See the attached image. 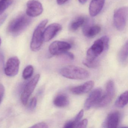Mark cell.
Masks as SVG:
<instances>
[{
    "mask_svg": "<svg viewBox=\"0 0 128 128\" xmlns=\"http://www.w3.org/2000/svg\"><path fill=\"white\" fill-rule=\"evenodd\" d=\"M32 19L25 14H22L12 21L7 28L8 32L13 36H18L30 24Z\"/></svg>",
    "mask_w": 128,
    "mask_h": 128,
    "instance_id": "obj_1",
    "label": "cell"
},
{
    "mask_svg": "<svg viewBox=\"0 0 128 128\" xmlns=\"http://www.w3.org/2000/svg\"><path fill=\"white\" fill-rule=\"evenodd\" d=\"M108 43L109 38L106 36H102L96 40L88 50L86 60L90 61L97 59L104 50L108 49Z\"/></svg>",
    "mask_w": 128,
    "mask_h": 128,
    "instance_id": "obj_2",
    "label": "cell"
},
{
    "mask_svg": "<svg viewBox=\"0 0 128 128\" xmlns=\"http://www.w3.org/2000/svg\"><path fill=\"white\" fill-rule=\"evenodd\" d=\"M60 74L66 78L75 80H80L87 78L89 73L86 70L75 66H69L62 68Z\"/></svg>",
    "mask_w": 128,
    "mask_h": 128,
    "instance_id": "obj_3",
    "label": "cell"
},
{
    "mask_svg": "<svg viewBox=\"0 0 128 128\" xmlns=\"http://www.w3.org/2000/svg\"><path fill=\"white\" fill-rule=\"evenodd\" d=\"M48 22V19L43 20L40 22L34 30L30 44V49L32 51H37L42 47L44 41L43 33L45 27Z\"/></svg>",
    "mask_w": 128,
    "mask_h": 128,
    "instance_id": "obj_4",
    "label": "cell"
},
{
    "mask_svg": "<svg viewBox=\"0 0 128 128\" xmlns=\"http://www.w3.org/2000/svg\"><path fill=\"white\" fill-rule=\"evenodd\" d=\"M128 9L126 6L120 7L114 13V22L118 30H123L126 27L128 18Z\"/></svg>",
    "mask_w": 128,
    "mask_h": 128,
    "instance_id": "obj_5",
    "label": "cell"
},
{
    "mask_svg": "<svg viewBox=\"0 0 128 128\" xmlns=\"http://www.w3.org/2000/svg\"><path fill=\"white\" fill-rule=\"evenodd\" d=\"M114 83L112 80L108 82L106 87V90L103 96H102L99 101L96 104L100 108L105 107L112 102L115 95Z\"/></svg>",
    "mask_w": 128,
    "mask_h": 128,
    "instance_id": "obj_6",
    "label": "cell"
},
{
    "mask_svg": "<svg viewBox=\"0 0 128 128\" xmlns=\"http://www.w3.org/2000/svg\"><path fill=\"white\" fill-rule=\"evenodd\" d=\"M40 78L39 74L36 75L26 84L21 95V101L24 105H26L36 88Z\"/></svg>",
    "mask_w": 128,
    "mask_h": 128,
    "instance_id": "obj_7",
    "label": "cell"
},
{
    "mask_svg": "<svg viewBox=\"0 0 128 128\" xmlns=\"http://www.w3.org/2000/svg\"><path fill=\"white\" fill-rule=\"evenodd\" d=\"M72 48L68 42L63 41H56L53 42L49 46L48 50L52 55L64 54Z\"/></svg>",
    "mask_w": 128,
    "mask_h": 128,
    "instance_id": "obj_8",
    "label": "cell"
},
{
    "mask_svg": "<svg viewBox=\"0 0 128 128\" xmlns=\"http://www.w3.org/2000/svg\"><path fill=\"white\" fill-rule=\"evenodd\" d=\"M20 61L16 56L10 58L7 60L4 68L5 74L7 76L12 77L16 76L19 71Z\"/></svg>",
    "mask_w": 128,
    "mask_h": 128,
    "instance_id": "obj_9",
    "label": "cell"
},
{
    "mask_svg": "<svg viewBox=\"0 0 128 128\" xmlns=\"http://www.w3.org/2000/svg\"><path fill=\"white\" fill-rule=\"evenodd\" d=\"M26 14L30 17H36L40 15L43 12L42 5L37 0H30L27 3Z\"/></svg>",
    "mask_w": 128,
    "mask_h": 128,
    "instance_id": "obj_10",
    "label": "cell"
},
{
    "mask_svg": "<svg viewBox=\"0 0 128 128\" xmlns=\"http://www.w3.org/2000/svg\"><path fill=\"white\" fill-rule=\"evenodd\" d=\"M102 89L97 88L90 93L84 103V107L86 110L90 109L98 103L102 96Z\"/></svg>",
    "mask_w": 128,
    "mask_h": 128,
    "instance_id": "obj_11",
    "label": "cell"
},
{
    "mask_svg": "<svg viewBox=\"0 0 128 128\" xmlns=\"http://www.w3.org/2000/svg\"><path fill=\"white\" fill-rule=\"evenodd\" d=\"M83 26V33L88 38H92L96 36L101 31L100 27L98 25H92V21L90 20H86Z\"/></svg>",
    "mask_w": 128,
    "mask_h": 128,
    "instance_id": "obj_12",
    "label": "cell"
},
{
    "mask_svg": "<svg viewBox=\"0 0 128 128\" xmlns=\"http://www.w3.org/2000/svg\"><path fill=\"white\" fill-rule=\"evenodd\" d=\"M62 29V26L60 24L54 23L50 24L44 30V41L48 42L51 40Z\"/></svg>",
    "mask_w": 128,
    "mask_h": 128,
    "instance_id": "obj_13",
    "label": "cell"
},
{
    "mask_svg": "<svg viewBox=\"0 0 128 128\" xmlns=\"http://www.w3.org/2000/svg\"><path fill=\"white\" fill-rule=\"evenodd\" d=\"M105 0H92L89 6V12L92 17L98 14L103 8Z\"/></svg>",
    "mask_w": 128,
    "mask_h": 128,
    "instance_id": "obj_14",
    "label": "cell"
},
{
    "mask_svg": "<svg viewBox=\"0 0 128 128\" xmlns=\"http://www.w3.org/2000/svg\"><path fill=\"white\" fill-rule=\"evenodd\" d=\"M94 83L93 81H89L80 86L74 87L70 89L73 94L76 95L84 94L90 91L93 87Z\"/></svg>",
    "mask_w": 128,
    "mask_h": 128,
    "instance_id": "obj_15",
    "label": "cell"
},
{
    "mask_svg": "<svg viewBox=\"0 0 128 128\" xmlns=\"http://www.w3.org/2000/svg\"><path fill=\"white\" fill-rule=\"evenodd\" d=\"M120 120V114L117 112L109 114L104 122V127L108 128H115L117 127Z\"/></svg>",
    "mask_w": 128,
    "mask_h": 128,
    "instance_id": "obj_16",
    "label": "cell"
},
{
    "mask_svg": "<svg viewBox=\"0 0 128 128\" xmlns=\"http://www.w3.org/2000/svg\"><path fill=\"white\" fill-rule=\"evenodd\" d=\"M55 106L60 108L66 107L69 104L68 97L64 95L60 94L56 96L54 101Z\"/></svg>",
    "mask_w": 128,
    "mask_h": 128,
    "instance_id": "obj_17",
    "label": "cell"
},
{
    "mask_svg": "<svg viewBox=\"0 0 128 128\" xmlns=\"http://www.w3.org/2000/svg\"><path fill=\"white\" fill-rule=\"evenodd\" d=\"M86 20V18L84 17H78L72 22L70 25V29L72 31L77 30L79 28L83 26Z\"/></svg>",
    "mask_w": 128,
    "mask_h": 128,
    "instance_id": "obj_18",
    "label": "cell"
},
{
    "mask_svg": "<svg viewBox=\"0 0 128 128\" xmlns=\"http://www.w3.org/2000/svg\"><path fill=\"white\" fill-rule=\"evenodd\" d=\"M128 103V91H125L118 98L115 103V106L118 108L124 107Z\"/></svg>",
    "mask_w": 128,
    "mask_h": 128,
    "instance_id": "obj_19",
    "label": "cell"
},
{
    "mask_svg": "<svg viewBox=\"0 0 128 128\" xmlns=\"http://www.w3.org/2000/svg\"><path fill=\"white\" fill-rule=\"evenodd\" d=\"M128 42H126L122 47L119 53V60L122 64L125 63L127 61L128 59Z\"/></svg>",
    "mask_w": 128,
    "mask_h": 128,
    "instance_id": "obj_20",
    "label": "cell"
},
{
    "mask_svg": "<svg viewBox=\"0 0 128 128\" xmlns=\"http://www.w3.org/2000/svg\"><path fill=\"white\" fill-rule=\"evenodd\" d=\"M34 69L31 65L27 66L23 71L22 77L24 79H28L32 77L34 73Z\"/></svg>",
    "mask_w": 128,
    "mask_h": 128,
    "instance_id": "obj_21",
    "label": "cell"
},
{
    "mask_svg": "<svg viewBox=\"0 0 128 128\" xmlns=\"http://www.w3.org/2000/svg\"><path fill=\"white\" fill-rule=\"evenodd\" d=\"M14 0H1L0 1V15L8 8L13 3Z\"/></svg>",
    "mask_w": 128,
    "mask_h": 128,
    "instance_id": "obj_22",
    "label": "cell"
},
{
    "mask_svg": "<svg viewBox=\"0 0 128 128\" xmlns=\"http://www.w3.org/2000/svg\"><path fill=\"white\" fill-rule=\"evenodd\" d=\"M83 64L90 68H96L98 66L99 64V61L97 59L93 60H85L83 61Z\"/></svg>",
    "mask_w": 128,
    "mask_h": 128,
    "instance_id": "obj_23",
    "label": "cell"
},
{
    "mask_svg": "<svg viewBox=\"0 0 128 128\" xmlns=\"http://www.w3.org/2000/svg\"><path fill=\"white\" fill-rule=\"evenodd\" d=\"M37 102V98L35 96L31 99L29 106V108L30 110H33L36 108Z\"/></svg>",
    "mask_w": 128,
    "mask_h": 128,
    "instance_id": "obj_24",
    "label": "cell"
},
{
    "mask_svg": "<svg viewBox=\"0 0 128 128\" xmlns=\"http://www.w3.org/2000/svg\"><path fill=\"white\" fill-rule=\"evenodd\" d=\"M88 124V120L85 119L81 121H79L76 126V128H86Z\"/></svg>",
    "mask_w": 128,
    "mask_h": 128,
    "instance_id": "obj_25",
    "label": "cell"
},
{
    "mask_svg": "<svg viewBox=\"0 0 128 128\" xmlns=\"http://www.w3.org/2000/svg\"><path fill=\"white\" fill-rule=\"evenodd\" d=\"M84 110H81L79 112V113L78 114L76 115V116L75 117L74 120H72L74 121V122L76 124V125L80 121L81 119L82 118L83 116H84Z\"/></svg>",
    "mask_w": 128,
    "mask_h": 128,
    "instance_id": "obj_26",
    "label": "cell"
},
{
    "mask_svg": "<svg viewBox=\"0 0 128 128\" xmlns=\"http://www.w3.org/2000/svg\"><path fill=\"white\" fill-rule=\"evenodd\" d=\"M48 127V126L47 124L42 122L38 123L36 124H34V125H33L30 127V128H47Z\"/></svg>",
    "mask_w": 128,
    "mask_h": 128,
    "instance_id": "obj_27",
    "label": "cell"
},
{
    "mask_svg": "<svg viewBox=\"0 0 128 128\" xmlns=\"http://www.w3.org/2000/svg\"><path fill=\"white\" fill-rule=\"evenodd\" d=\"M4 56L2 52H0V72H2L4 67Z\"/></svg>",
    "mask_w": 128,
    "mask_h": 128,
    "instance_id": "obj_28",
    "label": "cell"
},
{
    "mask_svg": "<svg viewBox=\"0 0 128 128\" xmlns=\"http://www.w3.org/2000/svg\"><path fill=\"white\" fill-rule=\"evenodd\" d=\"M5 91V89L4 86L2 84H0V104L2 100Z\"/></svg>",
    "mask_w": 128,
    "mask_h": 128,
    "instance_id": "obj_29",
    "label": "cell"
},
{
    "mask_svg": "<svg viewBox=\"0 0 128 128\" xmlns=\"http://www.w3.org/2000/svg\"><path fill=\"white\" fill-rule=\"evenodd\" d=\"M76 124L74 122L73 120L68 121L64 125V128H72L76 127Z\"/></svg>",
    "mask_w": 128,
    "mask_h": 128,
    "instance_id": "obj_30",
    "label": "cell"
},
{
    "mask_svg": "<svg viewBox=\"0 0 128 128\" xmlns=\"http://www.w3.org/2000/svg\"><path fill=\"white\" fill-rule=\"evenodd\" d=\"M7 15L4 14L3 15L0 17V26L4 23L6 19L7 18Z\"/></svg>",
    "mask_w": 128,
    "mask_h": 128,
    "instance_id": "obj_31",
    "label": "cell"
},
{
    "mask_svg": "<svg viewBox=\"0 0 128 128\" xmlns=\"http://www.w3.org/2000/svg\"><path fill=\"white\" fill-rule=\"evenodd\" d=\"M66 54V55L68 57L70 58L71 60H73L74 58V55H73V54H72V53H70V52H66L65 54Z\"/></svg>",
    "mask_w": 128,
    "mask_h": 128,
    "instance_id": "obj_32",
    "label": "cell"
},
{
    "mask_svg": "<svg viewBox=\"0 0 128 128\" xmlns=\"http://www.w3.org/2000/svg\"><path fill=\"white\" fill-rule=\"evenodd\" d=\"M68 0H57V2L59 5H62L66 3Z\"/></svg>",
    "mask_w": 128,
    "mask_h": 128,
    "instance_id": "obj_33",
    "label": "cell"
},
{
    "mask_svg": "<svg viewBox=\"0 0 128 128\" xmlns=\"http://www.w3.org/2000/svg\"><path fill=\"white\" fill-rule=\"evenodd\" d=\"M79 2L81 4H84L86 2L87 0H78Z\"/></svg>",
    "mask_w": 128,
    "mask_h": 128,
    "instance_id": "obj_34",
    "label": "cell"
},
{
    "mask_svg": "<svg viewBox=\"0 0 128 128\" xmlns=\"http://www.w3.org/2000/svg\"><path fill=\"white\" fill-rule=\"evenodd\" d=\"M1 38H0V44H1Z\"/></svg>",
    "mask_w": 128,
    "mask_h": 128,
    "instance_id": "obj_35",
    "label": "cell"
},
{
    "mask_svg": "<svg viewBox=\"0 0 128 128\" xmlns=\"http://www.w3.org/2000/svg\"></svg>",
    "mask_w": 128,
    "mask_h": 128,
    "instance_id": "obj_36",
    "label": "cell"
}]
</instances>
